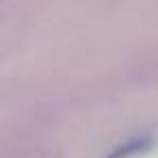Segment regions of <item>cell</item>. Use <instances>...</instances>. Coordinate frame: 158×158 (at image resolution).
Listing matches in <instances>:
<instances>
[{
    "label": "cell",
    "instance_id": "6da1fadb",
    "mask_svg": "<svg viewBox=\"0 0 158 158\" xmlns=\"http://www.w3.org/2000/svg\"><path fill=\"white\" fill-rule=\"evenodd\" d=\"M156 145V141L152 136H141V139H132L123 145H119L108 158H132V156H139V154H145L149 152L152 147Z\"/></svg>",
    "mask_w": 158,
    "mask_h": 158
}]
</instances>
